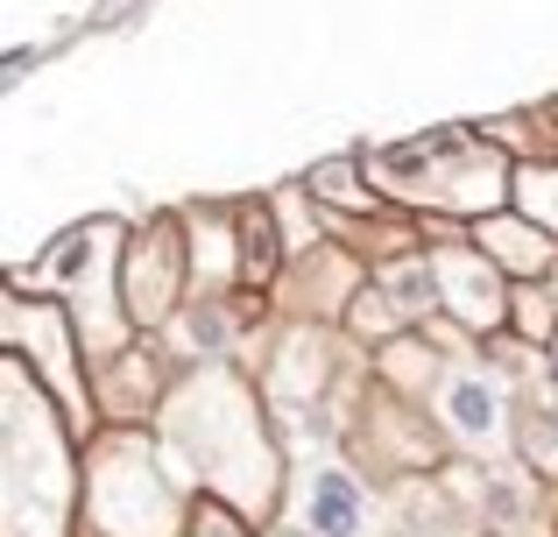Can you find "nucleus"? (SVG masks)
Segmentation results:
<instances>
[{
    "mask_svg": "<svg viewBox=\"0 0 558 537\" xmlns=\"http://www.w3.org/2000/svg\"><path fill=\"white\" fill-rule=\"evenodd\" d=\"M361 530V496L347 474H318L312 481V537H354Z\"/></svg>",
    "mask_w": 558,
    "mask_h": 537,
    "instance_id": "nucleus-1",
    "label": "nucleus"
},
{
    "mask_svg": "<svg viewBox=\"0 0 558 537\" xmlns=\"http://www.w3.org/2000/svg\"><path fill=\"white\" fill-rule=\"evenodd\" d=\"M446 411H452V425H460L466 439H488L495 431V389L474 382V375H460V382L446 389Z\"/></svg>",
    "mask_w": 558,
    "mask_h": 537,
    "instance_id": "nucleus-2",
    "label": "nucleus"
}]
</instances>
